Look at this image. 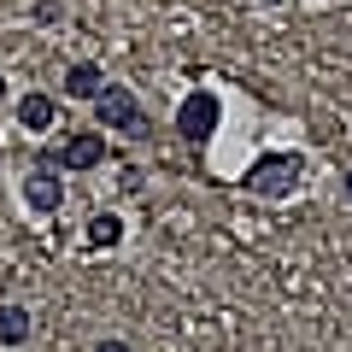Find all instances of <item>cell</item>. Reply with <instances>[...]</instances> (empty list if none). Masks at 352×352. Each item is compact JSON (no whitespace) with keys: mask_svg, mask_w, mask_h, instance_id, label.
Segmentation results:
<instances>
[{"mask_svg":"<svg viewBox=\"0 0 352 352\" xmlns=\"http://www.w3.org/2000/svg\"><path fill=\"white\" fill-rule=\"evenodd\" d=\"M88 241H94V247H118V241H124V217H118V212H94Z\"/></svg>","mask_w":352,"mask_h":352,"instance_id":"9","label":"cell"},{"mask_svg":"<svg viewBox=\"0 0 352 352\" xmlns=\"http://www.w3.org/2000/svg\"><path fill=\"white\" fill-rule=\"evenodd\" d=\"M94 124L100 129H124V135H147V124H141V100H135V88L124 82H106L100 94H94Z\"/></svg>","mask_w":352,"mask_h":352,"instance_id":"1","label":"cell"},{"mask_svg":"<svg viewBox=\"0 0 352 352\" xmlns=\"http://www.w3.org/2000/svg\"><path fill=\"white\" fill-rule=\"evenodd\" d=\"M106 88V71L100 65H71V71H65V100H94V94H100Z\"/></svg>","mask_w":352,"mask_h":352,"instance_id":"6","label":"cell"},{"mask_svg":"<svg viewBox=\"0 0 352 352\" xmlns=\"http://www.w3.org/2000/svg\"><path fill=\"white\" fill-rule=\"evenodd\" d=\"M30 340V311L24 305H0V346H24Z\"/></svg>","mask_w":352,"mask_h":352,"instance_id":"8","label":"cell"},{"mask_svg":"<svg viewBox=\"0 0 352 352\" xmlns=\"http://www.w3.org/2000/svg\"><path fill=\"white\" fill-rule=\"evenodd\" d=\"M346 200H352V170H346Z\"/></svg>","mask_w":352,"mask_h":352,"instance_id":"11","label":"cell"},{"mask_svg":"<svg viewBox=\"0 0 352 352\" xmlns=\"http://www.w3.org/2000/svg\"><path fill=\"white\" fill-rule=\"evenodd\" d=\"M300 176H305V159H300V153H264V159L247 170V188L264 194V200H282V194H294Z\"/></svg>","mask_w":352,"mask_h":352,"instance_id":"2","label":"cell"},{"mask_svg":"<svg viewBox=\"0 0 352 352\" xmlns=\"http://www.w3.org/2000/svg\"><path fill=\"white\" fill-rule=\"evenodd\" d=\"M24 206H30V212H59V206H65V182L53 170L24 176Z\"/></svg>","mask_w":352,"mask_h":352,"instance_id":"5","label":"cell"},{"mask_svg":"<svg viewBox=\"0 0 352 352\" xmlns=\"http://www.w3.org/2000/svg\"><path fill=\"white\" fill-rule=\"evenodd\" d=\"M53 118H59V106H53V94H24V100H18V124L24 129H53Z\"/></svg>","mask_w":352,"mask_h":352,"instance_id":"7","label":"cell"},{"mask_svg":"<svg viewBox=\"0 0 352 352\" xmlns=\"http://www.w3.org/2000/svg\"><path fill=\"white\" fill-rule=\"evenodd\" d=\"M88 352H129V346H124V340H94Z\"/></svg>","mask_w":352,"mask_h":352,"instance_id":"10","label":"cell"},{"mask_svg":"<svg viewBox=\"0 0 352 352\" xmlns=\"http://www.w3.org/2000/svg\"><path fill=\"white\" fill-rule=\"evenodd\" d=\"M0 94H6V76H0Z\"/></svg>","mask_w":352,"mask_h":352,"instance_id":"12","label":"cell"},{"mask_svg":"<svg viewBox=\"0 0 352 352\" xmlns=\"http://www.w3.org/2000/svg\"><path fill=\"white\" fill-rule=\"evenodd\" d=\"M217 118H223V106H217V94H212V88H194L188 100L176 106V129H182L188 141H206V135L217 129Z\"/></svg>","mask_w":352,"mask_h":352,"instance_id":"3","label":"cell"},{"mask_svg":"<svg viewBox=\"0 0 352 352\" xmlns=\"http://www.w3.org/2000/svg\"><path fill=\"white\" fill-rule=\"evenodd\" d=\"M100 159H106V129L100 124H94V129H76V135L59 147V170H94Z\"/></svg>","mask_w":352,"mask_h":352,"instance_id":"4","label":"cell"}]
</instances>
